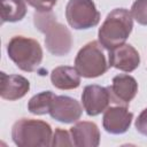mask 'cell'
<instances>
[{
	"instance_id": "cell-7",
	"label": "cell",
	"mask_w": 147,
	"mask_h": 147,
	"mask_svg": "<svg viewBox=\"0 0 147 147\" xmlns=\"http://www.w3.org/2000/svg\"><path fill=\"white\" fill-rule=\"evenodd\" d=\"M111 100L109 88L100 85H87L82 93L83 107L88 116H96L105 111Z\"/></svg>"
},
{
	"instance_id": "cell-5",
	"label": "cell",
	"mask_w": 147,
	"mask_h": 147,
	"mask_svg": "<svg viewBox=\"0 0 147 147\" xmlns=\"http://www.w3.org/2000/svg\"><path fill=\"white\" fill-rule=\"evenodd\" d=\"M75 68L84 78H95L102 76L109 68L102 45L99 41H90L83 46L76 55Z\"/></svg>"
},
{
	"instance_id": "cell-16",
	"label": "cell",
	"mask_w": 147,
	"mask_h": 147,
	"mask_svg": "<svg viewBox=\"0 0 147 147\" xmlns=\"http://www.w3.org/2000/svg\"><path fill=\"white\" fill-rule=\"evenodd\" d=\"M55 94L51 91H44L33 95L28 102V110L33 115H45L49 113L51 106L55 99Z\"/></svg>"
},
{
	"instance_id": "cell-14",
	"label": "cell",
	"mask_w": 147,
	"mask_h": 147,
	"mask_svg": "<svg viewBox=\"0 0 147 147\" xmlns=\"http://www.w3.org/2000/svg\"><path fill=\"white\" fill-rule=\"evenodd\" d=\"M51 82L59 90H74L80 85V75L74 67L60 65L51 72Z\"/></svg>"
},
{
	"instance_id": "cell-11",
	"label": "cell",
	"mask_w": 147,
	"mask_h": 147,
	"mask_svg": "<svg viewBox=\"0 0 147 147\" xmlns=\"http://www.w3.org/2000/svg\"><path fill=\"white\" fill-rule=\"evenodd\" d=\"M30 90V82L21 75L0 72V95L5 100L15 101L23 98Z\"/></svg>"
},
{
	"instance_id": "cell-1",
	"label": "cell",
	"mask_w": 147,
	"mask_h": 147,
	"mask_svg": "<svg viewBox=\"0 0 147 147\" xmlns=\"http://www.w3.org/2000/svg\"><path fill=\"white\" fill-rule=\"evenodd\" d=\"M36 29L45 34V45L47 51L55 56L69 54L72 47V36L70 30L56 21L55 14L49 11H37L33 14Z\"/></svg>"
},
{
	"instance_id": "cell-2",
	"label": "cell",
	"mask_w": 147,
	"mask_h": 147,
	"mask_svg": "<svg viewBox=\"0 0 147 147\" xmlns=\"http://www.w3.org/2000/svg\"><path fill=\"white\" fill-rule=\"evenodd\" d=\"M132 28L133 17L131 11L125 8H115L107 15L99 29V42L102 47L110 51L125 42Z\"/></svg>"
},
{
	"instance_id": "cell-10",
	"label": "cell",
	"mask_w": 147,
	"mask_h": 147,
	"mask_svg": "<svg viewBox=\"0 0 147 147\" xmlns=\"http://www.w3.org/2000/svg\"><path fill=\"white\" fill-rule=\"evenodd\" d=\"M133 114L125 106L109 107L105 110L102 125L108 133L122 134L129 130Z\"/></svg>"
},
{
	"instance_id": "cell-8",
	"label": "cell",
	"mask_w": 147,
	"mask_h": 147,
	"mask_svg": "<svg viewBox=\"0 0 147 147\" xmlns=\"http://www.w3.org/2000/svg\"><path fill=\"white\" fill-rule=\"evenodd\" d=\"M82 114L83 108L80 103L76 99L67 95H56L49 109V115L52 118L67 124L77 122Z\"/></svg>"
},
{
	"instance_id": "cell-19",
	"label": "cell",
	"mask_w": 147,
	"mask_h": 147,
	"mask_svg": "<svg viewBox=\"0 0 147 147\" xmlns=\"http://www.w3.org/2000/svg\"><path fill=\"white\" fill-rule=\"evenodd\" d=\"M26 2L37 11H49L57 3V0H26Z\"/></svg>"
},
{
	"instance_id": "cell-15",
	"label": "cell",
	"mask_w": 147,
	"mask_h": 147,
	"mask_svg": "<svg viewBox=\"0 0 147 147\" xmlns=\"http://www.w3.org/2000/svg\"><path fill=\"white\" fill-rule=\"evenodd\" d=\"M1 22H18L26 15V0H0Z\"/></svg>"
},
{
	"instance_id": "cell-6",
	"label": "cell",
	"mask_w": 147,
	"mask_h": 147,
	"mask_svg": "<svg viewBox=\"0 0 147 147\" xmlns=\"http://www.w3.org/2000/svg\"><path fill=\"white\" fill-rule=\"evenodd\" d=\"M65 17L69 25L76 30L91 29L100 22V13L92 0H69Z\"/></svg>"
},
{
	"instance_id": "cell-17",
	"label": "cell",
	"mask_w": 147,
	"mask_h": 147,
	"mask_svg": "<svg viewBox=\"0 0 147 147\" xmlns=\"http://www.w3.org/2000/svg\"><path fill=\"white\" fill-rule=\"evenodd\" d=\"M131 14L137 23L147 25V0H136L131 7Z\"/></svg>"
},
{
	"instance_id": "cell-4",
	"label": "cell",
	"mask_w": 147,
	"mask_h": 147,
	"mask_svg": "<svg viewBox=\"0 0 147 147\" xmlns=\"http://www.w3.org/2000/svg\"><path fill=\"white\" fill-rule=\"evenodd\" d=\"M9 59L23 71H37L42 61V49L40 44L24 36L13 37L7 45Z\"/></svg>"
},
{
	"instance_id": "cell-18",
	"label": "cell",
	"mask_w": 147,
	"mask_h": 147,
	"mask_svg": "<svg viewBox=\"0 0 147 147\" xmlns=\"http://www.w3.org/2000/svg\"><path fill=\"white\" fill-rule=\"evenodd\" d=\"M70 131L57 127L52 138V146H74Z\"/></svg>"
},
{
	"instance_id": "cell-13",
	"label": "cell",
	"mask_w": 147,
	"mask_h": 147,
	"mask_svg": "<svg viewBox=\"0 0 147 147\" xmlns=\"http://www.w3.org/2000/svg\"><path fill=\"white\" fill-rule=\"evenodd\" d=\"M74 146L96 147L100 144V131L95 123L82 121L70 127Z\"/></svg>"
},
{
	"instance_id": "cell-3",
	"label": "cell",
	"mask_w": 147,
	"mask_h": 147,
	"mask_svg": "<svg viewBox=\"0 0 147 147\" xmlns=\"http://www.w3.org/2000/svg\"><path fill=\"white\" fill-rule=\"evenodd\" d=\"M11 138L18 147H47L52 145L53 132L44 121L21 118L11 127Z\"/></svg>"
},
{
	"instance_id": "cell-9",
	"label": "cell",
	"mask_w": 147,
	"mask_h": 147,
	"mask_svg": "<svg viewBox=\"0 0 147 147\" xmlns=\"http://www.w3.org/2000/svg\"><path fill=\"white\" fill-rule=\"evenodd\" d=\"M108 63L109 67L125 72H131L139 67L140 55L132 45L122 44L109 51Z\"/></svg>"
},
{
	"instance_id": "cell-12",
	"label": "cell",
	"mask_w": 147,
	"mask_h": 147,
	"mask_svg": "<svg viewBox=\"0 0 147 147\" xmlns=\"http://www.w3.org/2000/svg\"><path fill=\"white\" fill-rule=\"evenodd\" d=\"M108 88L114 102L129 105L138 92V83L132 76L119 74L113 78L111 86Z\"/></svg>"
},
{
	"instance_id": "cell-20",
	"label": "cell",
	"mask_w": 147,
	"mask_h": 147,
	"mask_svg": "<svg viewBox=\"0 0 147 147\" xmlns=\"http://www.w3.org/2000/svg\"><path fill=\"white\" fill-rule=\"evenodd\" d=\"M136 129L142 136H147V108H145L136 119Z\"/></svg>"
}]
</instances>
